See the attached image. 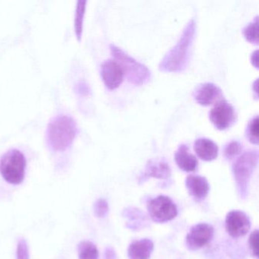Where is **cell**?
<instances>
[{
	"mask_svg": "<svg viewBox=\"0 0 259 259\" xmlns=\"http://www.w3.org/2000/svg\"><path fill=\"white\" fill-rule=\"evenodd\" d=\"M195 34L196 22L195 19H191L185 26L178 41L160 61L159 69L161 72H180L187 68L190 62Z\"/></svg>",
	"mask_w": 259,
	"mask_h": 259,
	"instance_id": "1",
	"label": "cell"
},
{
	"mask_svg": "<svg viewBox=\"0 0 259 259\" xmlns=\"http://www.w3.org/2000/svg\"><path fill=\"white\" fill-rule=\"evenodd\" d=\"M78 128L73 118L59 115L50 122L47 130V141L54 151H64L72 145Z\"/></svg>",
	"mask_w": 259,
	"mask_h": 259,
	"instance_id": "2",
	"label": "cell"
},
{
	"mask_svg": "<svg viewBox=\"0 0 259 259\" xmlns=\"http://www.w3.org/2000/svg\"><path fill=\"white\" fill-rule=\"evenodd\" d=\"M110 52L123 71L124 76L135 85H143L151 79V72L145 65L139 63L133 57L116 45H111Z\"/></svg>",
	"mask_w": 259,
	"mask_h": 259,
	"instance_id": "3",
	"label": "cell"
},
{
	"mask_svg": "<svg viewBox=\"0 0 259 259\" xmlns=\"http://www.w3.org/2000/svg\"><path fill=\"white\" fill-rule=\"evenodd\" d=\"M26 163L24 153L17 148H12L0 158V174L10 184H21L25 179Z\"/></svg>",
	"mask_w": 259,
	"mask_h": 259,
	"instance_id": "4",
	"label": "cell"
},
{
	"mask_svg": "<svg viewBox=\"0 0 259 259\" xmlns=\"http://www.w3.org/2000/svg\"><path fill=\"white\" fill-rule=\"evenodd\" d=\"M257 160L258 153L257 150H248L233 163L232 169L240 192L245 191L248 180L257 165Z\"/></svg>",
	"mask_w": 259,
	"mask_h": 259,
	"instance_id": "5",
	"label": "cell"
},
{
	"mask_svg": "<svg viewBox=\"0 0 259 259\" xmlns=\"http://www.w3.org/2000/svg\"><path fill=\"white\" fill-rule=\"evenodd\" d=\"M148 214L157 223H166L177 216L175 203L167 196L160 195L151 200L148 204Z\"/></svg>",
	"mask_w": 259,
	"mask_h": 259,
	"instance_id": "6",
	"label": "cell"
},
{
	"mask_svg": "<svg viewBox=\"0 0 259 259\" xmlns=\"http://www.w3.org/2000/svg\"><path fill=\"white\" fill-rule=\"evenodd\" d=\"M236 118L234 107L226 100L217 102L209 112L210 122L219 130H226L231 127L236 122Z\"/></svg>",
	"mask_w": 259,
	"mask_h": 259,
	"instance_id": "7",
	"label": "cell"
},
{
	"mask_svg": "<svg viewBox=\"0 0 259 259\" xmlns=\"http://www.w3.org/2000/svg\"><path fill=\"white\" fill-rule=\"evenodd\" d=\"M213 227L207 224H198L192 227L186 236V245L192 250L203 248L213 239Z\"/></svg>",
	"mask_w": 259,
	"mask_h": 259,
	"instance_id": "8",
	"label": "cell"
},
{
	"mask_svg": "<svg viewBox=\"0 0 259 259\" xmlns=\"http://www.w3.org/2000/svg\"><path fill=\"white\" fill-rule=\"evenodd\" d=\"M251 222L249 218L240 210H232L226 218V230L233 238L242 237L249 231Z\"/></svg>",
	"mask_w": 259,
	"mask_h": 259,
	"instance_id": "9",
	"label": "cell"
},
{
	"mask_svg": "<svg viewBox=\"0 0 259 259\" xmlns=\"http://www.w3.org/2000/svg\"><path fill=\"white\" fill-rule=\"evenodd\" d=\"M224 97L222 90L213 83L206 82L195 88L193 98L200 105L207 106L216 104Z\"/></svg>",
	"mask_w": 259,
	"mask_h": 259,
	"instance_id": "10",
	"label": "cell"
},
{
	"mask_svg": "<svg viewBox=\"0 0 259 259\" xmlns=\"http://www.w3.org/2000/svg\"><path fill=\"white\" fill-rule=\"evenodd\" d=\"M101 76L106 87L110 90L117 89L124 79L122 68L117 62L113 60H106L102 63Z\"/></svg>",
	"mask_w": 259,
	"mask_h": 259,
	"instance_id": "11",
	"label": "cell"
},
{
	"mask_svg": "<svg viewBox=\"0 0 259 259\" xmlns=\"http://www.w3.org/2000/svg\"><path fill=\"white\" fill-rule=\"evenodd\" d=\"M186 186L189 195L198 201L204 199L210 189L207 180L201 176H188L186 180Z\"/></svg>",
	"mask_w": 259,
	"mask_h": 259,
	"instance_id": "12",
	"label": "cell"
},
{
	"mask_svg": "<svg viewBox=\"0 0 259 259\" xmlns=\"http://www.w3.org/2000/svg\"><path fill=\"white\" fill-rule=\"evenodd\" d=\"M194 150L197 156L204 161H212L218 156V145L211 139L199 138L195 141Z\"/></svg>",
	"mask_w": 259,
	"mask_h": 259,
	"instance_id": "13",
	"label": "cell"
},
{
	"mask_svg": "<svg viewBox=\"0 0 259 259\" xmlns=\"http://www.w3.org/2000/svg\"><path fill=\"white\" fill-rule=\"evenodd\" d=\"M175 161L177 166L185 172H194L198 166L195 156L189 152V148L186 144H182L176 151Z\"/></svg>",
	"mask_w": 259,
	"mask_h": 259,
	"instance_id": "14",
	"label": "cell"
},
{
	"mask_svg": "<svg viewBox=\"0 0 259 259\" xmlns=\"http://www.w3.org/2000/svg\"><path fill=\"white\" fill-rule=\"evenodd\" d=\"M169 163L163 158L152 159L147 163L144 177L166 179L170 176Z\"/></svg>",
	"mask_w": 259,
	"mask_h": 259,
	"instance_id": "15",
	"label": "cell"
},
{
	"mask_svg": "<svg viewBox=\"0 0 259 259\" xmlns=\"http://www.w3.org/2000/svg\"><path fill=\"white\" fill-rule=\"evenodd\" d=\"M153 250L154 242L149 239H142L130 245L128 256L130 259H149Z\"/></svg>",
	"mask_w": 259,
	"mask_h": 259,
	"instance_id": "16",
	"label": "cell"
},
{
	"mask_svg": "<svg viewBox=\"0 0 259 259\" xmlns=\"http://www.w3.org/2000/svg\"><path fill=\"white\" fill-rule=\"evenodd\" d=\"M78 254L79 259L99 258L98 248L90 241H82L78 244Z\"/></svg>",
	"mask_w": 259,
	"mask_h": 259,
	"instance_id": "17",
	"label": "cell"
},
{
	"mask_svg": "<svg viewBox=\"0 0 259 259\" xmlns=\"http://www.w3.org/2000/svg\"><path fill=\"white\" fill-rule=\"evenodd\" d=\"M242 32L247 41L258 45V16H256L250 23L244 27Z\"/></svg>",
	"mask_w": 259,
	"mask_h": 259,
	"instance_id": "18",
	"label": "cell"
},
{
	"mask_svg": "<svg viewBox=\"0 0 259 259\" xmlns=\"http://www.w3.org/2000/svg\"><path fill=\"white\" fill-rule=\"evenodd\" d=\"M245 136L248 140L254 145L258 144V116L251 118L247 124Z\"/></svg>",
	"mask_w": 259,
	"mask_h": 259,
	"instance_id": "19",
	"label": "cell"
},
{
	"mask_svg": "<svg viewBox=\"0 0 259 259\" xmlns=\"http://www.w3.org/2000/svg\"><path fill=\"white\" fill-rule=\"evenodd\" d=\"M242 145L238 141H231L225 145L224 148V155L227 160H231L240 154Z\"/></svg>",
	"mask_w": 259,
	"mask_h": 259,
	"instance_id": "20",
	"label": "cell"
},
{
	"mask_svg": "<svg viewBox=\"0 0 259 259\" xmlns=\"http://www.w3.org/2000/svg\"><path fill=\"white\" fill-rule=\"evenodd\" d=\"M108 204L104 199H98L94 204V212L98 218H104L108 212Z\"/></svg>",
	"mask_w": 259,
	"mask_h": 259,
	"instance_id": "21",
	"label": "cell"
},
{
	"mask_svg": "<svg viewBox=\"0 0 259 259\" xmlns=\"http://www.w3.org/2000/svg\"><path fill=\"white\" fill-rule=\"evenodd\" d=\"M16 257L17 259H29V248L25 239H20L18 242Z\"/></svg>",
	"mask_w": 259,
	"mask_h": 259,
	"instance_id": "22",
	"label": "cell"
},
{
	"mask_svg": "<svg viewBox=\"0 0 259 259\" xmlns=\"http://www.w3.org/2000/svg\"><path fill=\"white\" fill-rule=\"evenodd\" d=\"M248 244L253 255L258 257V230H255L251 233L248 239Z\"/></svg>",
	"mask_w": 259,
	"mask_h": 259,
	"instance_id": "23",
	"label": "cell"
},
{
	"mask_svg": "<svg viewBox=\"0 0 259 259\" xmlns=\"http://www.w3.org/2000/svg\"><path fill=\"white\" fill-rule=\"evenodd\" d=\"M80 3V7H78V14H77L76 19V30L77 32H78V36L81 35V24H82V19L83 16H84V4H85V2H79Z\"/></svg>",
	"mask_w": 259,
	"mask_h": 259,
	"instance_id": "24",
	"label": "cell"
},
{
	"mask_svg": "<svg viewBox=\"0 0 259 259\" xmlns=\"http://www.w3.org/2000/svg\"><path fill=\"white\" fill-rule=\"evenodd\" d=\"M251 60L253 66H254L256 69H257V67H258V66H257V51H255L254 52L252 53Z\"/></svg>",
	"mask_w": 259,
	"mask_h": 259,
	"instance_id": "25",
	"label": "cell"
}]
</instances>
